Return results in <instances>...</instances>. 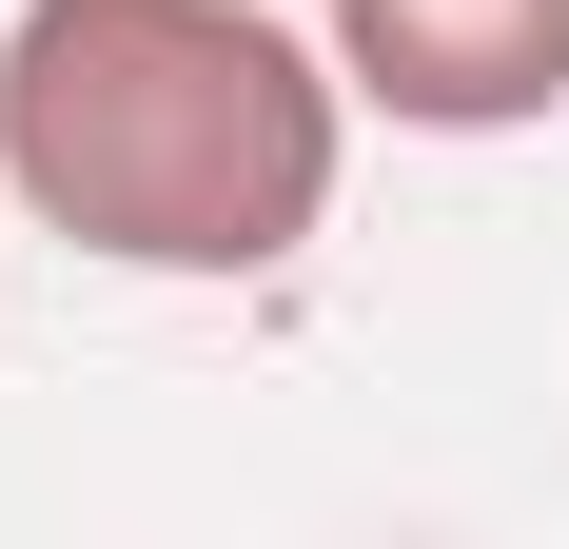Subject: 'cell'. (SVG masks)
Instances as JSON below:
<instances>
[{"label":"cell","instance_id":"obj_2","mask_svg":"<svg viewBox=\"0 0 569 549\" xmlns=\"http://www.w3.org/2000/svg\"><path fill=\"white\" fill-rule=\"evenodd\" d=\"M393 138H530L569 118V0H315Z\"/></svg>","mask_w":569,"mask_h":549},{"label":"cell","instance_id":"obj_3","mask_svg":"<svg viewBox=\"0 0 569 549\" xmlns=\"http://www.w3.org/2000/svg\"><path fill=\"white\" fill-rule=\"evenodd\" d=\"M0 217H20V197H0Z\"/></svg>","mask_w":569,"mask_h":549},{"label":"cell","instance_id":"obj_1","mask_svg":"<svg viewBox=\"0 0 569 549\" xmlns=\"http://www.w3.org/2000/svg\"><path fill=\"white\" fill-rule=\"evenodd\" d=\"M353 59L276 0H0V197L99 274H295L353 177Z\"/></svg>","mask_w":569,"mask_h":549}]
</instances>
